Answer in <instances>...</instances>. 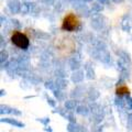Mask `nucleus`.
Masks as SVG:
<instances>
[{
	"mask_svg": "<svg viewBox=\"0 0 132 132\" xmlns=\"http://www.w3.org/2000/svg\"><path fill=\"white\" fill-rule=\"evenodd\" d=\"M80 27V21L78 19V16L75 13H67L64 18H63V21H62L61 24V29L64 31H68V32H72V31H76L78 28Z\"/></svg>",
	"mask_w": 132,
	"mask_h": 132,
	"instance_id": "1",
	"label": "nucleus"
},
{
	"mask_svg": "<svg viewBox=\"0 0 132 132\" xmlns=\"http://www.w3.org/2000/svg\"><path fill=\"white\" fill-rule=\"evenodd\" d=\"M11 42L13 43L15 46H18L19 48L22 50H27L30 45V40L28 36L22 32L19 31H14L11 35Z\"/></svg>",
	"mask_w": 132,
	"mask_h": 132,
	"instance_id": "2",
	"label": "nucleus"
},
{
	"mask_svg": "<svg viewBox=\"0 0 132 132\" xmlns=\"http://www.w3.org/2000/svg\"><path fill=\"white\" fill-rule=\"evenodd\" d=\"M130 93V89L127 85H119L117 88H116V94L118 96H123V95H128Z\"/></svg>",
	"mask_w": 132,
	"mask_h": 132,
	"instance_id": "3",
	"label": "nucleus"
},
{
	"mask_svg": "<svg viewBox=\"0 0 132 132\" xmlns=\"http://www.w3.org/2000/svg\"><path fill=\"white\" fill-rule=\"evenodd\" d=\"M1 121L8 122V123H10V125H13V126H15V127H20V128L24 127V125H23V123L19 122V121H16V120H12V119H2Z\"/></svg>",
	"mask_w": 132,
	"mask_h": 132,
	"instance_id": "4",
	"label": "nucleus"
}]
</instances>
